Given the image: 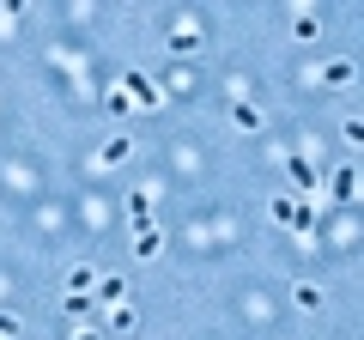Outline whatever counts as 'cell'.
<instances>
[{
  "instance_id": "e0dca14e",
  "label": "cell",
  "mask_w": 364,
  "mask_h": 340,
  "mask_svg": "<svg viewBox=\"0 0 364 340\" xmlns=\"http://www.w3.org/2000/svg\"><path fill=\"white\" fill-rule=\"evenodd\" d=\"M73 340H97V328H79V334H73Z\"/></svg>"
},
{
  "instance_id": "5bb4252c",
  "label": "cell",
  "mask_w": 364,
  "mask_h": 340,
  "mask_svg": "<svg viewBox=\"0 0 364 340\" xmlns=\"http://www.w3.org/2000/svg\"><path fill=\"white\" fill-rule=\"evenodd\" d=\"M291 31H298V37H304V43H310V37H316V31H322V18H316V13H298V25H291Z\"/></svg>"
},
{
  "instance_id": "7a4b0ae2",
  "label": "cell",
  "mask_w": 364,
  "mask_h": 340,
  "mask_svg": "<svg viewBox=\"0 0 364 340\" xmlns=\"http://www.w3.org/2000/svg\"><path fill=\"white\" fill-rule=\"evenodd\" d=\"M286 170H291V183H298V188H304V195H310V188H316V183H322V170H316V164H310V158H286Z\"/></svg>"
},
{
  "instance_id": "3957f363",
  "label": "cell",
  "mask_w": 364,
  "mask_h": 340,
  "mask_svg": "<svg viewBox=\"0 0 364 340\" xmlns=\"http://www.w3.org/2000/svg\"><path fill=\"white\" fill-rule=\"evenodd\" d=\"M316 85H328V92H340V85H352V61H328L322 73H316Z\"/></svg>"
},
{
  "instance_id": "5b68a950",
  "label": "cell",
  "mask_w": 364,
  "mask_h": 340,
  "mask_svg": "<svg viewBox=\"0 0 364 340\" xmlns=\"http://www.w3.org/2000/svg\"><path fill=\"white\" fill-rule=\"evenodd\" d=\"M170 49H176V55H195V49H200V31H188V25L170 31Z\"/></svg>"
},
{
  "instance_id": "277c9868",
  "label": "cell",
  "mask_w": 364,
  "mask_h": 340,
  "mask_svg": "<svg viewBox=\"0 0 364 340\" xmlns=\"http://www.w3.org/2000/svg\"><path fill=\"white\" fill-rule=\"evenodd\" d=\"M352 188H358V170L340 164V170H334V201H352Z\"/></svg>"
},
{
  "instance_id": "8fae6325",
  "label": "cell",
  "mask_w": 364,
  "mask_h": 340,
  "mask_svg": "<svg viewBox=\"0 0 364 340\" xmlns=\"http://www.w3.org/2000/svg\"><path fill=\"white\" fill-rule=\"evenodd\" d=\"M310 225H316V207H310V201H304V207H291V231H310Z\"/></svg>"
},
{
  "instance_id": "8992f818",
  "label": "cell",
  "mask_w": 364,
  "mask_h": 340,
  "mask_svg": "<svg viewBox=\"0 0 364 340\" xmlns=\"http://www.w3.org/2000/svg\"><path fill=\"white\" fill-rule=\"evenodd\" d=\"M291 298H298V310H322V292H316L310 280H298V286H291Z\"/></svg>"
},
{
  "instance_id": "30bf717a",
  "label": "cell",
  "mask_w": 364,
  "mask_h": 340,
  "mask_svg": "<svg viewBox=\"0 0 364 340\" xmlns=\"http://www.w3.org/2000/svg\"><path fill=\"white\" fill-rule=\"evenodd\" d=\"M109 328H122V334H128V328H140V316H134L128 304H116V310H109Z\"/></svg>"
},
{
  "instance_id": "ba28073f",
  "label": "cell",
  "mask_w": 364,
  "mask_h": 340,
  "mask_svg": "<svg viewBox=\"0 0 364 340\" xmlns=\"http://www.w3.org/2000/svg\"><path fill=\"white\" fill-rule=\"evenodd\" d=\"M231 122H237V128H261V110L243 97V104H231Z\"/></svg>"
},
{
  "instance_id": "6da1fadb",
  "label": "cell",
  "mask_w": 364,
  "mask_h": 340,
  "mask_svg": "<svg viewBox=\"0 0 364 340\" xmlns=\"http://www.w3.org/2000/svg\"><path fill=\"white\" fill-rule=\"evenodd\" d=\"M122 92H128L140 110H152V104H158V85H152L146 73H122Z\"/></svg>"
},
{
  "instance_id": "52a82bcc",
  "label": "cell",
  "mask_w": 364,
  "mask_h": 340,
  "mask_svg": "<svg viewBox=\"0 0 364 340\" xmlns=\"http://www.w3.org/2000/svg\"><path fill=\"white\" fill-rule=\"evenodd\" d=\"M128 158V134H116V140H104V152H97V164H122Z\"/></svg>"
},
{
  "instance_id": "9a60e30c",
  "label": "cell",
  "mask_w": 364,
  "mask_h": 340,
  "mask_svg": "<svg viewBox=\"0 0 364 340\" xmlns=\"http://www.w3.org/2000/svg\"><path fill=\"white\" fill-rule=\"evenodd\" d=\"M340 134H346V146H364V122H358V116L340 122Z\"/></svg>"
},
{
  "instance_id": "7c38bea8",
  "label": "cell",
  "mask_w": 364,
  "mask_h": 340,
  "mask_svg": "<svg viewBox=\"0 0 364 340\" xmlns=\"http://www.w3.org/2000/svg\"><path fill=\"white\" fill-rule=\"evenodd\" d=\"M158 243H164L158 231H140V237H134V255H158Z\"/></svg>"
},
{
  "instance_id": "4fadbf2b",
  "label": "cell",
  "mask_w": 364,
  "mask_h": 340,
  "mask_svg": "<svg viewBox=\"0 0 364 340\" xmlns=\"http://www.w3.org/2000/svg\"><path fill=\"white\" fill-rule=\"evenodd\" d=\"M122 292H128L122 280H97V298H104V304H122Z\"/></svg>"
},
{
  "instance_id": "9c48e42d",
  "label": "cell",
  "mask_w": 364,
  "mask_h": 340,
  "mask_svg": "<svg viewBox=\"0 0 364 340\" xmlns=\"http://www.w3.org/2000/svg\"><path fill=\"white\" fill-rule=\"evenodd\" d=\"M128 213H134V225H140V231H152V201H146V195H134Z\"/></svg>"
},
{
  "instance_id": "2e32d148",
  "label": "cell",
  "mask_w": 364,
  "mask_h": 340,
  "mask_svg": "<svg viewBox=\"0 0 364 340\" xmlns=\"http://www.w3.org/2000/svg\"><path fill=\"white\" fill-rule=\"evenodd\" d=\"M13 334H18V316H13V310H0V340H13Z\"/></svg>"
}]
</instances>
